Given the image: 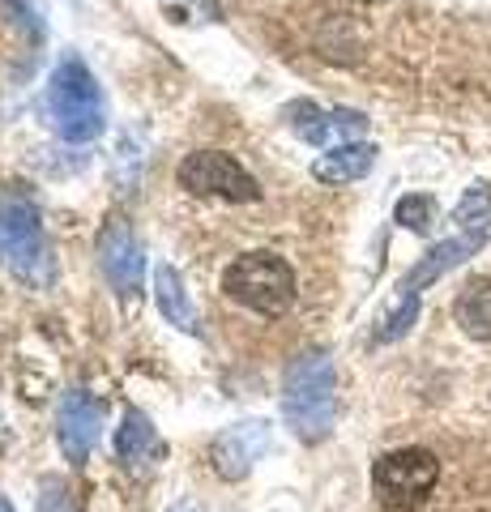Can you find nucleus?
<instances>
[{
	"label": "nucleus",
	"instance_id": "nucleus-1",
	"mask_svg": "<svg viewBox=\"0 0 491 512\" xmlns=\"http://www.w3.org/2000/svg\"><path fill=\"white\" fill-rule=\"evenodd\" d=\"M282 414L295 440L321 444L338 419V372L325 350H304L295 355L282 380Z\"/></svg>",
	"mask_w": 491,
	"mask_h": 512
},
{
	"label": "nucleus",
	"instance_id": "nucleus-2",
	"mask_svg": "<svg viewBox=\"0 0 491 512\" xmlns=\"http://www.w3.org/2000/svg\"><path fill=\"white\" fill-rule=\"evenodd\" d=\"M47 116H52V128L65 141H94L107 124L103 111V90L94 82V73L82 64V56H60L52 77H47Z\"/></svg>",
	"mask_w": 491,
	"mask_h": 512
},
{
	"label": "nucleus",
	"instance_id": "nucleus-3",
	"mask_svg": "<svg viewBox=\"0 0 491 512\" xmlns=\"http://www.w3.org/2000/svg\"><path fill=\"white\" fill-rule=\"evenodd\" d=\"M223 295L265 320H278L295 303V269L278 252H244L227 265Z\"/></svg>",
	"mask_w": 491,
	"mask_h": 512
},
{
	"label": "nucleus",
	"instance_id": "nucleus-4",
	"mask_svg": "<svg viewBox=\"0 0 491 512\" xmlns=\"http://www.w3.org/2000/svg\"><path fill=\"white\" fill-rule=\"evenodd\" d=\"M440 483V461L432 448H393V453L376 457L372 466V491L380 508L410 512L419 508Z\"/></svg>",
	"mask_w": 491,
	"mask_h": 512
},
{
	"label": "nucleus",
	"instance_id": "nucleus-5",
	"mask_svg": "<svg viewBox=\"0 0 491 512\" xmlns=\"http://www.w3.org/2000/svg\"><path fill=\"white\" fill-rule=\"evenodd\" d=\"M0 256L5 265L30 286L52 282V256H47L43 222L35 205L26 201H0Z\"/></svg>",
	"mask_w": 491,
	"mask_h": 512
},
{
	"label": "nucleus",
	"instance_id": "nucleus-6",
	"mask_svg": "<svg viewBox=\"0 0 491 512\" xmlns=\"http://www.w3.org/2000/svg\"><path fill=\"white\" fill-rule=\"evenodd\" d=\"M176 180H180V188L197 192V197H218V201H257L261 197L257 180L223 150L188 154L176 171Z\"/></svg>",
	"mask_w": 491,
	"mask_h": 512
},
{
	"label": "nucleus",
	"instance_id": "nucleus-7",
	"mask_svg": "<svg viewBox=\"0 0 491 512\" xmlns=\"http://www.w3.org/2000/svg\"><path fill=\"white\" fill-rule=\"evenodd\" d=\"M99 265H103V278L112 282L116 295H137L141 291V278H146V256H141V244L133 227L124 218H112L99 235Z\"/></svg>",
	"mask_w": 491,
	"mask_h": 512
},
{
	"label": "nucleus",
	"instance_id": "nucleus-8",
	"mask_svg": "<svg viewBox=\"0 0 491 512\" xmlns=\"http://www.w3.org/2000/svg\"><path fill=\"white\" fill-rule=\"evenodd\" d=\"M99 431H103V406L94 402L86 389H73L65 393L60 402V414H56V440L65 448V457L73 466H82L90 457V448L99 444Z\"/></svg>",
	"mask_w": 491,
	"mask_h": 512
},
{
	"label": "nucleus",
	"instance_id": "nucleus-9",
	"mask_svg": "<svg viewBox=\"0 0 491 512\" xmlns=\"http://www.w3.org/2000/svg\"><path fill=\"white\" fill-rule=\"evenodd\" d=\"M265 453H269V423H261V419H244V423H235L227 431H218L214 444H210L214 470L223 478H231V483L244 478Z\"/></svg>",
	"mask_w": 491,
	"mask_h": 512
},
{
	"label": "nucleus",
	"instance_id": "nucleus-10",
	"mask_svg": "<svg viewBox=\"0 0 491 512\" xmlns=\"http://www.w3.org/2000/svg\"><path fill=\"white\" fill-rule=\"evenodd\" d=\"M291 128L308 146H321V150H334V146H346L351 137L368 133V116L363 111H351V107H316V103H299L291 107Z\"/></svg>",
	"mask_w": 491,
	"mask_h": 512
},
{
	"label": "nucleus",
	"instance_id": "nucleus-11",
	"mask_svg": "<svg viewBox=\"0 0 491 512\" xmlns=\"http://www.w3.org/2000/svg\"><path fill=\"white\" fill-rule=\"evenodd\" d=\"M483 239H487V231H462V235L445 239V244L427 248V252L419 256V261L410 265V274L402 278L398 291H406V295H423V286L440 282V278L449 274V269H457L462 261H470V256L483 248Z\"/></svg>",
	"mask_w": 491,
	"mask_h": 512
},
{
	"label": "nucleus",
	"instance_id": "nucleus-12",
	"mask_svg": "<svg viewBox=\"0 0 491 512\" xmlns=\"http://www.w3.org/2000/svg\"><path fill=\"white\" fill-rule=\"evenodd\" d=\"M167 448L163 440H158V431L154 423L146 419L141 410H124V419H120V431H116V457L124 461L129 470H146L150 461H158Z\"/></svg>",
	"mask_w": 491,
	"mask_h": 512
},
{
	"label": "nucleus",
	"instance_id": "nucleus-13",
	"mask_svg": "<svg viewBox=\"0 0 491 512\" xmlns=\"http://www.w3.org/2000/svg\"><path fill=\"white\" fill-rule=\"evenodd\" d=\"M372 167H376V146H368V141H346V146H334L316 158L312 175L321 184H355Z\"/></svg>",
	"mask_w": 491,
	"mask_h": 512
},
{
	"label": "nucleus",
	"instance_id": "nucleus-14",
	"mask_svg": "<svg viewBox=\"0 0 491 512\" xmlns=\"http://www.w3.org/2000/svg\"><path fill=\"white\" fill-rule=\"evenodd\" d=\"M154 303H158V312H163L167 325H176L180 333H197V329H201L197 303L188 299L184 278H180L171 265H158V269H154Z\"/></svg>",
	"mask_w": 491,
	"mask_h": 512
},
{
	"label": "nucleus",
	"instance_id": "nucleus-15",
	"mask_svg": "<svg viewBox=\"0 0 491 512\" xmlns=\"http://www.w3.org/2000/svg\"><path fill=\"white\" fill-rule=\"evenodd\" d=\"M453 320L466 338L491 342V278H470L453 299Z\"/></svg>",
	"mask_w": 491,
	"mask_h": 512
},
{
	"label": "nucleus",
	"instance_id": "nucleus-16",
	"mask_svg": "<svg viewBox=\"0 0 491 512\" xmlns=\"http://www.w3.org/2000/svg\"><path fill=\"white\" fill-rule=\"evenodd\" d=\"M453 222L462 231H487L491 227V188L483 184H474L462 201H457V210H453Z\"/></svg>",
	"mask_w": 491,
	"mask_h": 512
},
{
	"label": "nucleus",
	"instance_id": "nucleus-17",
	"mask_svg": "<svg viewBox=\"0 0 491 512\" xmlns=\"http://www.w3.org/2000/svg\"><path fill=\"white\" fill-rule=\"evenodd\" d=\"M393 218H398L406 231L427 235V231H432V222H436V197H427V192H410V197L398 201Z\"/></svg>",
	"mask_w": 491,
	"mask_h": 512
},
{
	"label": "nucleus",
	"instance_id": "nucleus-18",
	"mask_svg": "<svg viewBox=\"0 0 491 512\" xmlns=\"http://www.w3.org/2000/svg\"><path fill=\"white\" fill-rule=\"evenodd\" d=\"M39 512H77V508H73V495H69V487H65V483H56V478H43Z\"/></svg>",
	"mask_w": 491,
	"mask_h": 512
},
{
	"label": "nucleus",
	"instance_id": "nucleus-19",
	"mask_svg": "<svg viewBox=\"0 0 491 512\" xmlns=\"http://www.w3.org/2000/svg\"><path fill=\"white\" fill-rule=\"evenodd\" d=\"M167 512H210V508H197V504H188V500H184V504H176V508H167Z\"/></svg>",
	"mask_w": 491,
	"mask_h": 512
},
{
	"label": "nucleus",
	"instance_id": "nucleus-20",
	"mask_svg": "<svg viewBox=\"0 0 491 512\" xmlns=\"http://www.w3.org/2000/svg\"><path fill=\"white\" fill-rule=\"evenodd\" d=\"M0 512H13V508H9V500H5V495H0Z\"/></svg>",
	"mask_w": 491,
	"mask_h": 512
}]
</instances>
